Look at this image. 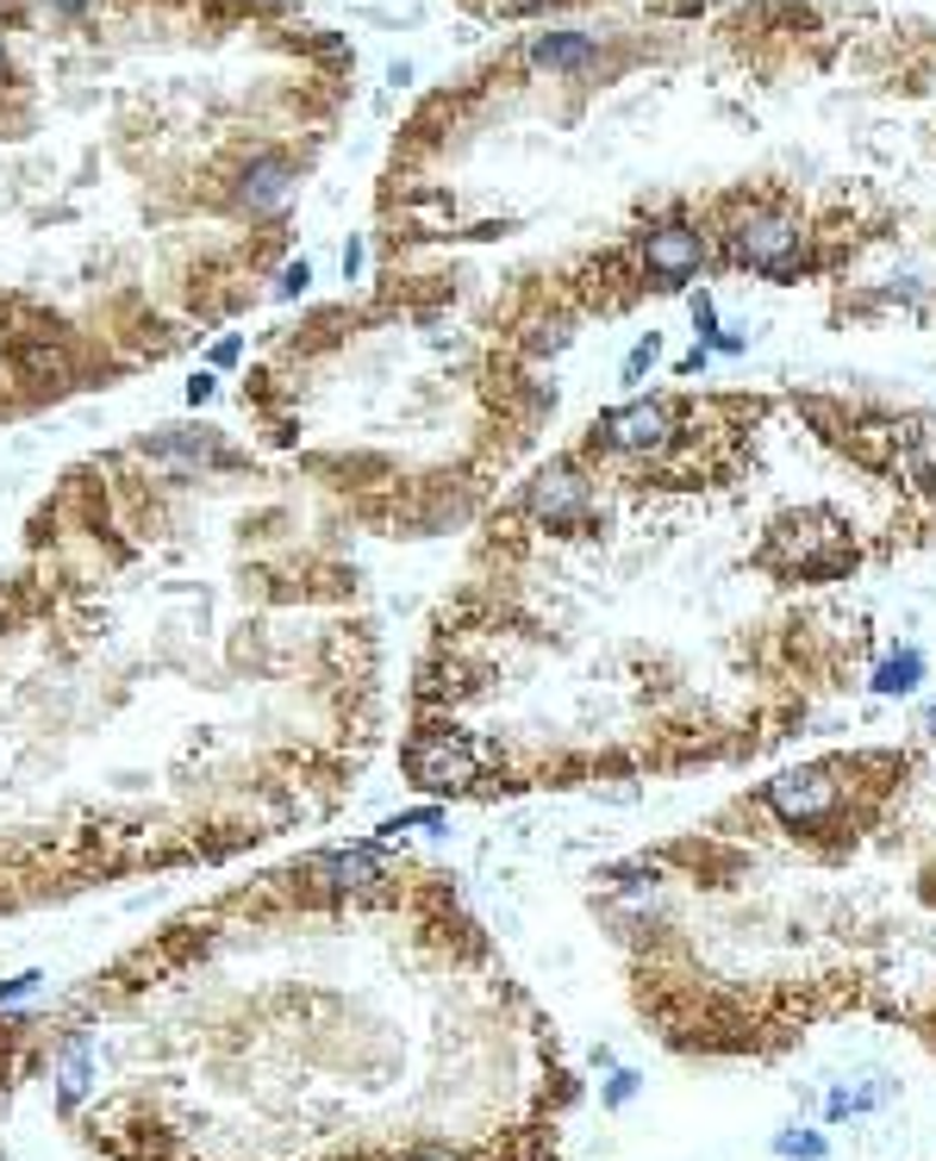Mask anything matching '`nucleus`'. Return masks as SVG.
Masks as SVG:
<instances>
[{
	"label": "nucleus",
	"instance_id": "nucleus-1",
	"mask_svg": "<svg viewBox=\"0 0 936 1161\" xmlns=\"http://www.w3.org/2000/svg\"><path fill=\"white\" fill-rule=\"evenodd\" d=\"M774 562H786V569H799V575H818V580H831L849 569V531L836 525L831 512H799V519H786L781 531H774Z\"/></svg>",
	"mask_w": 936,
	"mask_h": 1161
},
{
	"label": "nucleus",
	"instance_id": "nucleus-2",
	"mask_svg": "<svg viewBox=\"0 0 936 1161\" xmlns=\"http://www.w3.org/2000/svg\"><path fill=\"white\" fill-rule=\"evenodd\" d=\"M406 775L425 793H462L482 775V762H475V750L456 731H425V737H412V750H406Z\"/></svg>",
	"mask_w": 936,
	"mask_h": 1161
},
{
	"label": "nucleus",
	"instance_id": "nucleus-3",
	"mask_svg": "<svg viewBox=\"0 0 936 1161\" xmlns=\"http://www.w3.org/2000/svg\"><path fill=\"white\" fill-rule=\"evenodd\" d=\"M600 444L618 456H656L675 444V406L668 400H631V406H618V412H606L600 419Z\"/></svg>",
	"mask_w": 936,
	"mask_h": 1161
},
{
	"label": "nucleus",
	"instance_id": "nucleus-4",
	"mask_svg": "<svg viewBox=\"0 0 936 1161\" xmlns=\"http://www.w3.org/2000/svg\"><path fill=\"white\" fill-rule=\"evenodd\" d=\"M731 244L761 276H793L799 269V219H786V213H749L731 231Z\"/></svg>",
	"mask_w": 936,
	"mask_h": 1161
},
{
	"label": "nucleus",
	"instance_id": "nucleus-5",
	"mask_svg": "<svg viewBox=\"0 0 936 1161\" xmlns=\"http://www.w3.org/2000/svg\"><path fill=\"white\" fill-rule=\"evenodd\" d=\"M525 512H531L537 525H581L587 512H593V487H587L581 469H568V462H550L543 475L531 481V494H525Z\"/></svg>",
	"mask_w": 936,
	"mask_h": 1161
},
{
	"label": "nucleus",
	"instance_id": "nucleus-6",
	"mask_svg": "<svg viewBox=\"0 0 936 1161\" xmlns=\"http://www.w3.org/2000/svg\"><path fill=\"white\" fill-rule=\"evenodd\" d=\"M768 806L781 812L786 825H818L836 812V781L824 768H786L768 781Z\"/></svg>",
	"mask_w": 936,
	"mask_h": 1161
},
{
	"label": "nucleus",
	"instance_id": "nucleus-7",
	"mask_svg": "<svg viewBox=\"0 0 936 1161\" xmlns=\"http://www.w3.org/2000/svg\"><path fill=\"white\" fill-rule=\"evenodd\" d=\"M294 201V163L287 156H256L251 169L238 176V206L244 213H275Z\"/></svg>",
	"mask_w": 936,
	"mask_h": 1161
},
{
	"label": "nucleus",
	"instance_id": "nucleus-8",
	"mask_svg": "<svg viewBox=\"0 0 936 1161\" xmlns=\"http://www.w3.org/2000/svg\"><path fill=\"white\" fill-rule=\"evenodd\" d=\"M700 263H706L700 231L662 226L656 238H650V276H656V281H693V276H700Z\"/></svg>",
	"mask_w": 936,
	"mask_h": 1161
},
{
	"label": "nucleus",
	"instance_id": "nucleus-9",
	"mask_svg": "<svg viewBox=\"0 0 936 1161\" xmlns=\"http://www.w3.org/2000/svg\"><path fill=\"white\" fill-rule=\"evenodd\" d=\"M587 56H593V38H587V31H543V38H531L537 69H581Z\"/></svg>",
	"mask_w": 936,
	"mask_h": 1161
},
{
	"label": "nucleus",
	"instance_id": "nucleus-10",
	"mask_svg": "<svg viewBox=\"0 0 936 1161\" xmlns=\"http://www.w3.org/2000/svg\"><path fill=\"white\" fill-rule=\"evenodd\" d=\"M899 469H906L918 487H936V425L906 431V444H899Z\"/></svg>",
	"mask_w": 936,
	"mask_h": 1161
},
{
	"label": "nucleus",
	"instance_id": "nucleus-11",
	"mask_svg": "<svg viewBox=\"0 0 936 1161\" xmlns=\"http://www.w3.org/2000/svg\"><path fill=\"white\" fill-rule=\"evenodd\" d=\"M319 868L331 875V886H369V881L381 875L375 850H337V856H325Z\"/></svg>",
	"mask_w": 936,
	"mask_h": 1161
},
{
	"label": "nucleus",
	"instance_id": "nucleus-12",
	"mask_svg": "<svg viewBox=\"0 0 936 1161\" xmlns=\"http://www.w3.org/2000/svg\"><path fill=\"white\" fill-rule=\"evenodd\" d=\"M918 675H924V656H918V650H906V656H893L881 675H874V687H881V693H911V687H918Z\"/></svg>",
	"mask_w": 936,
	"mask_h": 1161
},
{
	"label": "nucleus",
	"instance_id": "nucleus-13",
	"mask_svg": "<svg viewBox=\"0 0 936 1161\" xmlns=\"http://www.w3.org/2000/svg\"><path fill=\"white\" fill-rule=\"evenodd\" d=\"M81 1093H88V1043H76L63 1061V1099H81Z\"/></svg>",
	"mask_w": 936,
	"mask_h": 1161
},
{
	"label": "nucleus",
	"instance_id": "nucleus-14",
	"mask_svg": "<svg viewBox=\"0 0 936 1161\" xmlns=\"http://www.w3.org/2000/svg\"><path fill=\"white\" fill-rule=\"evenodd\" d=\"M20 362H26L38 381H63V356L44 350V344H26V350H20Z\"/></svg>",
	"mask_w": 936,
	"mask_h": 1161
},
{
	"label": "nucleus",
	"instance_id": "nucleus-15",
	"mask_svg": "<svg viewBox=\"0 0 936 1161\" xmlns=\"http://www.w3.org/2000/svg\"><path fill=\"white\" fill-rule=\"evenodd\" d=\"M306 288H312V263H287V269H281V281H275V294L281 301H294V294H306Z\"/></svg>",
	"mask_w": 936,
	"mask_h": 1161
},
{
	"label": "nucleus",
	"instance_id": "nucleus-16",
	"mask_svg": "<svg viewBox=\"0 0 936 1161\" xmlns=\"http://www.w3.org/2000/svg\"><path fill=\"white\" fill-rule=\"evenodd\" d=\"M656 356H662V344H656V331H650V337H643V344L625 356V381H637L643 369H656Z\"/></svg>",
	"mask_w": 936,
	"mask_h": 1161
},
{
	"label": "nucleus",
	"instance_id": "nucleus-17",
	"mask_svg": "<svg viewBox=\"0 0 936 1161\" xmlns=\"http://www.w3.org/2000/svg\"><path fill=\"white\" fill-rule=\"evenodd\" d=\"M781 1156H799V1161H818V1156H824V1143H818V1136H781Z\"/></svg>",
	"mask_w": 936,
	"mask_h": 1161
},
{
	"label": "nucleus",
	"instance_id": "nucleus-18",
	"mask_svg": "<svg viewBox=\"0 0 936 1161\" xmlns=\"http://www.w3.org/2000/svg\"><path fill=\"white\" fill-rule=\"evenodd\" d=\"M38 981H44V974H20V981H7V986H0V1006H13V999L38 993Z\"/></svg>",
	"mask_w": 936,
	"mask_h": 1161
},
{
	"label": "nucleus",
	"instance_id": "nucleus-19",
	"mask_svg": "<svg viewBox=\"0 0 936 1161\" xmlns=\"http://www.w3.org/2000/svg\"><path fill=\"white\" fill-rule=\"evenodd\" d=\"M213 394H219V381H213V375H194V381H188V400H194V406H206Z\"/></svg>",
	"mask_w": 936,
	"mask_h": 1161
},
{
	"label": "nucleus",
	"instance_id": "nucleus-20",
	"mask_svg": "<svg viewBox=\"0 0 936 1161\" xmlns=\"http://www.w3.org/2000/svg\"><path fill=\"white\" fill-rule=\"evenodd\" d=\"M356 269H362V244H356V238H350V244H344V276L356 281Z\"/></svg>",
	"mask_w": 936,
	"mask_h": 1161
},
{
	"label": "nucleus",
	"instance_id": "nucleus-21",
	"mask_svg": "<svg viewBox=\"0 0 936 1161\" xmlns=\"http://www.w3.org/2000/svg\"><path fill=\"white\" fill-rule=\"evenodd\" d=\"M56 13H81V7H88V0H51Z\"/></svg>",
	"mask_w": 936,
	"mask_h": 1161
},
{
	"label": "nucleus",
	"instance_id": "nucleus-22",
	"mask_svg": "<svg viewBox=\"0 0 936 1161\" xmlns=\"http://www.w3.org/2000/svg\"><path fill=\"white\" fill-rule=\"evenodd\" d=\"M419 1161H450V1156H419Z\"/></svg>",
	"mask_w": 936,
	"mask_h": 1161
}]
</instances>
